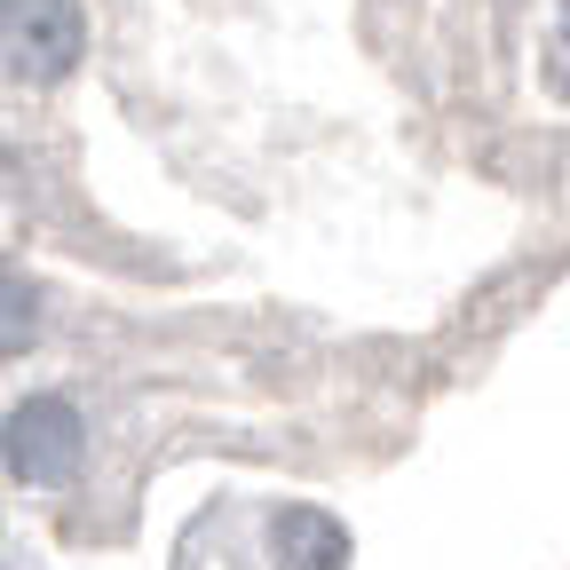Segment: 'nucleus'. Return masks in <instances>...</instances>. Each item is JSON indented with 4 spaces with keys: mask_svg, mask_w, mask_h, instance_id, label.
Masks as SVG:
<instances>
[{
    "mask_svg": "<svg viewBox=\"0 0 570 570\" xmlns=\"http://www.w3.org/2000/svg\"><path fill=\"white\" fill-rule=\"evenodd\" d=\"M88 56L80 0H0V71L24 88H56Z\"/></svg>",
    "mask_w": 570,
    "mask_h": 570,
    "instance_id": "obj_1",
    "label": "nucleus"
},
{
    "mask_svg": "<svg viewBox=\"0 0 570 570\" xmlns=\"http://www.w3.org/2000/svg\"><path fill=\"white\" fill-rule=\"evenodd\" d=\"M0 460H9V475L32 483V491H63L80 475V460H88V428H80V412L63 396H24L9 412V428H0Z\"/></svg>",
    "mask_w": 570,
    "mask_h": 570,
    "instance_id": "obj_2",
    "label": "nucleus"
},
{
    "mask_svg": "<svg viewBox=\"0 0 570 570\" xmlns=\"http://www.w3.org/2000/svg\"><path fill=\"white\" fill-rule=\"evenodd\" d=\"M269 554L277 570H348V531L325 508H285L269 523Z\"/></svg>",
    "mask_w": 570,
    "mask_h": 570,
    "instance_id": "obj_3",
    "label": "nucleus"
},
{
    "mask_svg": "<svg viewBox=\"0 0 570 570\" xmlns=\"http://www.w3.org/2000/svg\"><path fill=\"white\" fill-rule=\"evenodd\" d=\"M40 341V294L24 277H9L0 269V365H9V356H24Z\"/></svg>",
    "mask_w": 570,
    "mask_h": 570,
    "instance_id": "obj_4",
    "label": "nucleus"
},
{
    "mask_svg": "<svg viewBox=\"0 0 570 570\" xmlns=\"http://www.w3.org/2000/svg\"><path fill=\"white\" fill-rule=\"evenodd\" d=\"M562 48H570V9H562Z\"/></svg>",
    "mask_w": 570,
    "mask_h": 570,
    "instance_id": "obj_5",
    "label": "nucleus"
}]
</instances>
